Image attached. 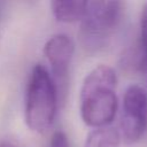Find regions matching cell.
Listing matches in <instances>:
<instances>
[{
    "instance_id": "cell-9",
    "label": "cell",
    "mask_w": 147,
    "mask_h": 147,
    "mask_svg": "<svg viewBox=\"0 0 147 147\" xmlns=\"http://www.w3.org/2000/svg\"><path fill=\"white\" fill-rule=\"evenodd\" d=\"M49 147H69L67 134L63 131H55L51 138Z\"/></svg>"
},
{
    "instance_id": "cell-10",
    "label": "cell",
    "mask_w": 147,
    "mask_h": 147,
    "mask_svg": "<svg viewBox=\"0 0 147 147\" xmlns=\"http://www.w3.org/2000/svg\"><path fill=\"white\" fill-rule=\"evenodd\" d=\"M0 147H18L17 145H15L14 142L11 141H8V140H2L0 141Z\"/></svg>"
},
{
    "instance_id": "cell-1",
    "label": "cell",
    "mask_w": 147,
    "mask_h": 147,
    "mask_svg": "<svg viewBox=\"0 0 147 147\" xmlns=\"http://www.w3.org/2000/svg\"><path fill=\"white\" fill-rule=\"evenodd\" d=\"M117 76L114 69L100 64L84 78L80 88V117L93 129L108 126L117 111Z\"/></svg>"
},
{
    "instance_id": "cell-2",
    "label": "cell",
    "mask_w": 147,
    "mask_h": 147,
    "mask_svg": "<svg viewBox=\"0 0 147 147\" xmlns=\"http://www.w3.org/2000/svg\"><path fill=\"white\" fill-rule=\"evenodd\" d=\"M57 92L48 70L42 64L33 67L25 95V123L34 132H46L55 118Z\"/></svg>"
},
{
    "instance_id": "cell-3",
    "label": "cell",
    "mask_w": 147,
    "mask_h": 147,
    "mask_svg": "<svg viewBox=\"0 0 147 147\" xmlns=\"http://www.w3.org/2000/svg\"><path fill=\"white\" fill-rule=\"evenodd\" d=\"M124 2L111 0L87 1V8L79 29L82 47L90 53L105 48L115 29L119 25Z\"/></svg>"
},
{
    "instance_id": "cell-6",
    "label": "cell",
    "mask_w": 147,
    "mask_h": 147,
    "mask_svg": "<svg viewBox=\"0 0 147 147\" xmlns=\"http://www.w3.org/2000/svg\"><path fill=\"white\" fill-rule=\"evenodd\" d=\"M52 11L54 17L62 23H75L84 18L87 1L83 0H67L60 1L55 0L52 1Z\"/></svg>"
},
{
    "instance_id": "cell-7",
    "label": "cell",
    "mask_w": 147,
    "mask_h": 147,
    "mask_svg": "<svg viewBox=\"0 0 147 147\" xmlns=\"http://www.w3.org/2000/svg\"><path fill=\"white\" fill-rule=\"evenodd\" d=\"M121 141L119 132L110 126L93 129L85 141L84 147H118Z\"/></svg>"
},
{
    "instance_id": "cell-5",
    "label": "cell",
    "mask_w": 147,
    "mask_h": 147,
    "mask_svg": "<svg viewBox=\"0 0 147 147\" xmlns=\"http://www.w3.org/2000/svg\"><path fill=\"white\" fill-rule=\"evenodd\" d=\"M75 52V45L71 38L64 33L52 36L44 46V54L51 64L53 82L56 87L60 100L64 99L68 87L69 65Z\"/></svg>"
},
{
    "instance_id": "cell-8",
    "label": "cell",
    "mask_w": 147,
    "mask_h": 147,
    "mask_svg": "<svg viewBox=\"0 0 147 147\" xmlns=\"http://www.w3.org/2000/svg\"><path fill=\"white\" fill-rule=\"evenodd\" d=\"M138 49L142 59L144 70H147V2L144 3L140 15V42Z\"/></svg>"
},
{
    "instance_id": "cell-4",
    "label": "cell",
    "mask_w": 147,
    "mask_h": 147,
    "mask_svg": "<svg viewBox=\"0 0 147 147\" xmlns=\"http://www.w3.org/2000/svg\"><path fill=\"white\" fill-rule=\"evenodd\" d=\"M121 132L125 142L133 144L141 139L147 129V92L139 85H130L123 95Z\"/></svg>"
}]
</instances>
